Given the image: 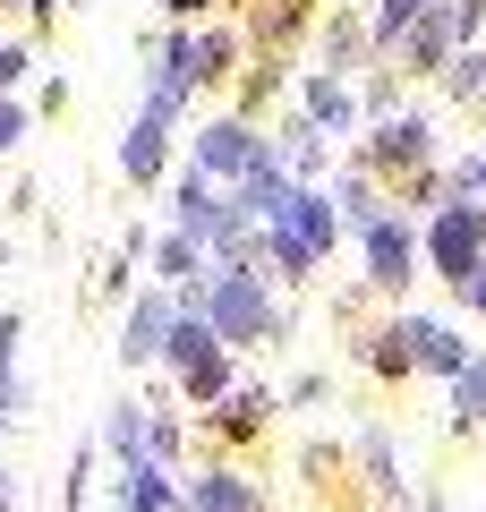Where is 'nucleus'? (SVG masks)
<instances>
[{"label":"nucleus","instance_id":"35","mask_svg":"<svg viewBox=\"0 0 486 512\" xmlns=\"http://www.w3.org/2000/svg\"><path fill=\"white\" fill-rule=\"evenodd\" d=\"M0 274H9V239H0Z\"/></svg>","mask_w":486,"mask_h":512},{"label":"nucleus","instance_id":"28","mask_svg":"<svg viewBox=\"0 0 486 512\" xmlns=\"http://www.w3.org/2000/svg\"><path fill=\"white\" fill-rule=\"evenodd\" d=\"M26 128H35V103H26V94H18V103H0V163L26 146Z\"/></svg>","mask_w":486,"mask_h":512},{"label":"nucleus","instance_id":"24","mask_svg":"<svg viewBox=\"0 0 486 512\" xmlns=\"http://www.w3.org/2000/svg\"><path fill=\"white\" fill-rule=\"evenodd\" d=\"M94 453H103L94 436H77V444H69V478H60V512H86V487H94Z\"/></svg>","mask_w":486,"mask_h":512},{"label":"nucleus","instance_id":"19","mask_svg":"<svg viewBox=\"0 0 486 512\" xmlns=\"http://www.w3.org/2000/svg\"><path fill=\"white\" fill-rule=\"evenodd\" d=\"M273 154H282V171H290L299 188H316V180H324V128H316V120H299V111L282 120V137H273Z\"/></svg>","mask_w":486,"mask_h":512},{"label":"nucleus","instance_id":"31","mask_svg":"<svg viewBox=\"0 0 486 512\" xmlns=\"http://www.w3.org/2000/svg\"><path fill=\"white\" fill-rule=\"evenodd\" d=\"M461 299H469V308L486 316V265H478V274H469V291H461Z\"/></svg>","mask_w":486,"mask_h":512},{"label":"nucleus","instance_id":"10","mask_svg":"<svg viewBox=\"0 0 486 512\" xmlns=\"http://www.w3.org/2000/svg\"><path fill=\"white\" fill-rule=\"evenodd\" d=\"M401 60H410V77H444L452 60H461V35H452V9H444V0L401 35Z\"/></svg>","mask_w":486,"mask_h":512},{"label":"nucleus","instance_id":"23","mask_svg":"<svg viewBox=\"0 0 486 512\" xmlns=\"http://www.w3.org/2000/svg\"><path fill=\"white\" fill-rule=\"evenodd\" d=\"M359 470H367V487H376V495H401V461H393V436H384V427H367V436H359Z\"/></svg>","mask_w":486,"mask_h":512},{"label":"nucleus","instance_id":"7","mask_svg":"<svg viewBox=\"0 0 486 512\" xmlns=\"http://www.w3.org/2000/svg\"><path fill=\"white\" fill-rule=\"evenodd\" d=\"M427 163H435V128L418 120V111H393V120L367 137V154H359L367 180H376V171H410V180H427Z\"/></svg>","mask_w":486,"mask_h":512},{"label":"nucleus","instance_id":"13","mask_svg":"<svg viewBox=\"0 0 486 512\" xmlns=\"http://www.w3.org/2000/svg\"><path fill=\"white\" fill-rule=\"evenodd\" d=\"M145 282H154V291H171V299L197 291V282H205V248H197L188 231H162L154 256H145Z\"/></svg>","mask_w":486,"mask_h":512},{"label":"nucleus","instance_id":"21","mask_svg":"<svg viewBox=\"0 0 486 512\" xmlns=\"http://www.w3.org/2000/svg\"><path fill=\"white\" fill-rule=\"evenodd\" d=\"M239 60H248V35H239V26H222V18H214V26H197V94H205V86H222Z\"/></svg>","mask_w":486,"mask_h":512},{"label":"nucleus","instance_id":"33","mask_svg":"<svg viewBox=\"0 0 486 512\" xmlns=\"http://www.w3.org/2000/svg\"><path fill=\"white\" fill-rule=\"evenodd\" d=\"M0 9H9V18H26V0H0Z\"/></svg>","mask_w":486,"mask_h":512},{"label":"nucleus","instance_id":"11","mask_svg":"<svg viewBox=\"0 0 486 512\" xmlns=\"http://www.w3.org/2000/svg\"><path fill=\"white\" fill-rule=\"evenodd\" d=\"M401 342H410V367H427V376H461L469 367V342L452 325H435V316H401Z\"/></svg>","mask_w":486,"mask_h":512},{"label":"nucleus","instance_id":"9","mask_svg":"<svg viewBox=\"0 0 486 512\" xmlns=\"http://www.w3.org/2000/svg\"><path fill=\"white\" fill-rule=\"evenodd\" d=\"M180 487H188V512H265V495L239 461H197Z\"/></svg>","mask_w":486,"mask_h":512},{"label":"nucleus","instance_id":"29","mask_svg":"<svg viewBox=\"0 0 486 512\" xmlns=\"http://www.w3.org/2000/svg\"><path fill=\"white\" fill-rule=\"evenodd\" d=\"M324 393H333V384H324V376H316V367H307V376H290V393H282V402H290V410H316V402H324Z\"/></svg>","mask_w":486,"mask_h":512},{"label":"nucleus","instance_id":"20","mask_svg":"<svg viewBox=\"0 0 486 512\" xmlns=\"http://www.w3.org/2000/svg\"><path fill=\"white\" fill-rule=\"evenodd\" d=\"M324 197H333V214H342V231H359V239H367V231H376V222H384V214H393V205H384V197H376V180H367V171H342V180L324 188Z\"/></svg>","mask_w":486,"mask_h":512},{"label":"nucleus","instance_id":"5","mask_svg":"<svg viewBox=\"0 0 486 512\" xmlns=\"http://www.w3.org/2000/svg\"><path fill=\"white\" fill-rule=\"evenodd\" d=\"M171 154H180V120H162V111L137 103V120H128V137H120V180L154 197V188L171 180Z\"/></svg>","mask_w":486,"mask_h":512},{"label":"nucleus","instance_id":"8","mask_svg":"<svg viewBox=\"0 0 486 512\" xmlns=\"http://www.w3.org/2000/svg\"><path fill=\"white\" fill-rule=\"evenodd\" d=\"M359 256H367V282H376V291H410L418 282V239H410L401 214H384L376 231L359 239Z\"/></svg>","mask_w":486,"mask_h":512},{"label":"nucleus","instance_id":"30","mask_svg":"<svg viewBox=\"0 0 486 512\" xmlns=\"http://www.w3.org/2000/svg\"><path fill=\"white\" fill-rule=\"evenodd\" d=\"M52 111H69V77H43L35 86V120H52Z\"/></svg>","mask_w":486,"mask_h":512},{"label":"nucleus","instance_id":"4","mask_svg":"<svg viewBox=\"0 0 486 512\" xmlns=\"http://www.w3.org/2000/svg\"><path fill=\"white\" fill-rule=\"evenodd\" d=\"M427 265L452 291H469V274L486 265V205H444V214L427 222Z\"/></svg>","mask_w":486,"mask_h":512},{"label":"nucleus","instance_id":"15","mask_svg":"<svg viewBox=\"0 0 486 512\" xmlns=\"http://www.w3.org/2000/svg\"><path fill=\"white\" fill-rule=\"evenodd\" d=\"M145 419H154V402H111L103 410L94 444L111 453V470H145Z\"/></svg>","mask_w":486,"mask_h":512},{"label":"nucleus","instance_id":"1","mask_svg":"<svg viewBox=\"0 0 486 512\" xmlns=\"http://www.w3.org/2000/svg\"><path fill=\"white\" fill-rule=\"evenodd\" d=\"M180 308H205V325H214L222 350H265L290 333V308L273 299L265 265H205L197 291H180Z\"/></svg>","mask_w":486,"mask_h":512},{"label":"nucleus","instance_id":"22","mask_svg":"<svg viewBox=\"0 0 486 512\" xmlns=\"http://www.w3.org/2000/svg\"><path fill=\"white\" fill-rule=\"evenodd\" d=\"M427 9H435V0H376V18H367V43H376V52H401V35H410Z\"/></svg>","mask_w":486,"mask_h":512},{"label":"nucleus","instance_id":"25","mask_svg":"<svg viewBox=\"0 0 486 512\" xmlns=\"http://www.w3.org/2000/svg\"><path fill=\"white\" fill-rule=\"evenodd\" d=\"M35 69H43L35 35H26V43H0V103H18V86H26V77H35Z\"/></svg>","mask_w":486,"mask_h":512},{"label":"nucleus","instance_id":"32","mask_svg":"<svg viewBox=\"0 0 486 512\" xmlns=\"http://www.w3.org/2000/svg\"><path fill=\"white\" fill-rule=\"evenodd\" d=\"M0 512H18V478L9 470H0Z\"/></svg>","mask_w":486,"mask_h":512},{"label":"nucleus","instance_id":"34","mask_svg":"<svg viewBox=\"0 0 486 512\" xmlns=\"http://www.w3.org/2000/svg\"><path fill=\"white\" fill-rule=\"evenodd\" d=\"M478 197H486V154H478Z\"/></svg>","mask_w":486,"mask_h":512},{"label":"nucleus","instance_id":"26","mask_svg":"<svg viewBox=\"0 0 486 512\" xmlns=\"http://www.w3.org/2000/svg\"><path fill=\"white\" fill-rule=\"evenodd\" d=\"M452 410H461V419H486V359H469L461 376H452Z\"/></svg>","mask_w":486,"mask_h":512},{"label":"nucleus","instance_id":"27","mask_svg":"<svg viewBox=\"0 0 486 512\" xmlns=\"http://www.w3.org/2000/svg\"><path fill=\"white\" fill-rule=\"evenodd\" d=\"M444 86L461 94V103H486V52H461V60L444 69Z\"/></svg>","mask_w":486,"mask_h":512},{"label":"nucleus","instance_id":"16","mask_svg":"<svg viewBox=\"0 0 486 512\" xmlns=\"http://www.w3.org/2000/svg\"><path fill=\"white\" fill-rule=\"evenodd\" d=\"M239 393V367H231V350H214V359H197L188 376H171V402H188V410H205L214 419L222 402Z\"/></svg>","mask_w":486,"mask_h":512},{"label":"nucleus","instance_id":"2","mask_svg":"<svg viewBox=\"0 0 486 512\" xmlns=\"http://www.w3.org/2000/svg\"><path fill=\"white\" fill-rule=\"evenodd\" d=\"M333 239H342V214H333V197L324 188H290L282 205H273V222H265V274H282V282H307L333 256Z\"/></svg>","mask_w":486,"mask_h":512},{"label":"nucleus","instance_id":"18","mask_svg":"<svg viewBox=\"0 0 486 512\" xmlns=\"http://www.w3.org/2000/svg\"><path fill=\"white\" fill-rule=\"evenodd\" d=\"M214 325H205V308H180V316H171V342H162V384H171V376H188V367H197V359H214Z\"/></svg>","mask_w":486,"mask_h":512},{"label":"nucleus","instance_id":"6","mask_svg":"<svg viewBox=\"0 0 486 512\" xmlns=\"http://www.w3.org/2000/svg\"><path fill=\"white\" fill-rule=\"evenodd\" d=\"M171 316H180V299L154 291V282H137V291H128V316H120V367H162Z\"/></svg>","mask_w":486,"mask_h":512},{"label":"nucleus","instance_id":"12","mask_svg":"<svg viewBox=\"0 0 486 512\" xmlns=\"http://www.w3.org/2000/svg\"><path fill=\"white\" fill-rule=\"evenodd\" d=\"M18 342H26V308H0V436L35 410V384L18 376Z\"/></svg>","mask_w":486,"mask_h":512},{"label":"nucleus","instance_id":"17","mask_svg":"<svg viewBox=\"0 0 486 512\" xmlns=\"http://www.w3.org/2000/svg\"><path fill=\"white\" fill-rule=\"evenodd\" d=\"M273 410H282V393H265V384H239L231 402H222L214 419H205V436H214V444H248L256 427L273 419Z\"/></svg>","mask_w":486,"mask_h":512},{"label":"nucleus","instance_id":"3","mask_svg":"<svg viewBox=\"0 0 486 512\" xmlns=\"http://www.w3.org/2000/svg\"><path fill=\"white\" fill-rule=\"evenodd\" d=\"M265 154H273V137H256V120H239V111H214V120L188 137V171H197V180H214L222 197H231V188L248 180Z\"/></svg>","mask_w":486,"mask_h":512},{"label":"nucleus","instance_id":"14","mask_svg":"<svg viewBox=\"0 0 486 512\" xmlns=\"http://www.w3.org/2000/svg\"><path fill=\"white\" fill-rule=\"evenodd\" d=\"M299 120H316L324 137H350V128H359V94L316 69V77H299Z\"/></svg>","mask_w":486,"mask_h":512}]
</instances>
